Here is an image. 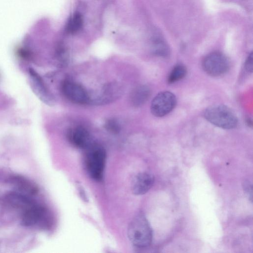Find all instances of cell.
<instances>
[{"label":"cell","mask_w":253,"mask_h":253,"mask_svg":"<svg viewBox=\"0 0 253 253\" xmlns=\"http://www.w3.org/2000/svg\"><path fill=\"white\" fill-rule=\"evenodd\" d=\"M61 90L64 95L74 103L84 104L90 101V97L85 89L74 82H63L61 85Z\"/></svg>","instance_id":"52a82bcc"},{"label":"cell","mask_w":253,"mask_h":253,"mask_svg":"<svg viewBox=\"0 0 253 253\" xmlns=\"http://www.w3.org/2000/svg\"><path fill=\"white\" fill-rule=\"evenodd\" d=\"M227 57L221 52L215 51L207 55L204 59L202 66L209 75L217 77L225 74L229 68Z\"/></svg>","instance_id":"277c9868"},{"label":"cell","mask_w":253,"mask_h":253,"mask_svg":"<svg viewBox=\"0 0 253 253\" xmlns=\"http://www.w3.org/2000/svg\"><path fill=\"white\" fill-rule=\"evenodd\" d=\"M83 22L82 14L78 12L74 13L67 23L66 26V32L71 34L77 33L82 28Z\"/></svg>","instance_id":"5bb4252c"},{"label":"cell","mask_w":253,"mask_h":253,"mask_svg":"<svg viewBox=\"0 0 253 253\" xmlns=\"http://www.w3.org/2000/svg\"><path fill=\"white\" fill-rule=\"evenodd\" d=\"M5 200L12 207L22 210V211L35 203L30 196L18 191L8 193L5 196Z\"/></svg>","instance_id":"8fae6325"},{"label":"cell","mask_w":253,"mask_h":253,"mask_svg":"<svg viewBox=\"0 0 253 253\" xmlns=\"http://www.w3.org/2000/svg\"><path fill=\"white\" fill-rule=\"evenodd\" d=\"M152 51L155 55L166 57L169 54V48L165 41L161 37L154 39L152 42Z\"/></svg>","instance_id":"9a60e30c"},{"label":"cell","mask_w":253,"mask_h":253,"mask_svg":"<svg viewBox=\"0 0 253 253\" xmlns=\"http://www.w3.org/2000/svg\"><path fill=\"white\" fill-rule=\"evenodd\" d=\"M205 119L212 124L224 129H232L238 125V119L233 112L223 105H212L204 113Z\"/></svg>","instance_id":"3957f363"},{"label":"cell","mask_w":253,"mask_h":253,"mask_svg":"<svg viewBox=\"0 0 253 253\" xmlns=\"http://www.w3.org/2000/svg\"><path fill=\"white\" fill-rule=\"evenodd\" d=\"M11 182L18 191L29 196L37 194L38 187L29 179L21 175H15L11 178Z\"/></svg>","instance_id":"7c38bea8"},{"label":"cell","mask_w":253,"mask_h":253,"mask_svg":"<svg viewBox=\"0 0 253 253\" xmlns=\"http://www.w3.org/2000/svg\"><path fill=\"white\" fill-rule=\"evenodd\" d=\"M68 137L74 146L80 149L86 150L93 143L89 132L82 126L71 129L68 132Z\"/></svg>","instance_id":"ba28073f"},{"label":"cell","mask_w":253,"mask_h":253,"mask_svg":"<svg viewBox=\"0 0 253 253\" xmlns=\"http://www.w3.org/2000/svg\"><path fill=\"white\" fill-rule=\"evenodd\" d=\"M105 129L109 132L117 134L121 130V126L119 122L115 119L108 120L104 124Z\"/></svg>","instance_id":"e0dca14e"},{"label":"cell","mask_w":253,"mask_h":253,"mask_svg":"<svg viewBox=\"0 0 253 253\" xmlns=\"http://www.w3.org/2000/svg\"><path fill=\"white\" fill-rule=\"evenodd\" d=\"M253 53H251L248 57L245 64V68L250 72L253 70Z\"/></svg>","instance_id":"ac0fdd59"},{"label":"cell","mask_w":253,"mask_h":253,"mask_svg":"<svg viewBox=\"0 0 253 253\" xmlns=\"http://www.w3.org/2000/svg\"><path fill=\"white\" fill-rule=\"evenodd\" d=\"M84 164L86 171L93 179L100 181L103 176L106 152L100 145L92 143L86 149Z\"/></svg>","instance_id":"7a4b0ae2"},{"label":"cell","mask_w":253,"mask_h":253,"mask_svg":"<svg viewBox=\"0 0 253 253\" xmlns=\"http://www.w3.org/2000/svg\"><path fill=\"white\" fill-rule=\"evenodd\" d=\"M49 222L50 215L47 210L36 203L22 212L21 223L24 226L37 224L47 226Z\"/></svg>","instance_id":"5b68a950"},{"label":"cell","mask_w":253,"mask_h":253,"mask_svg":"<svg viewBox=\"0 0 253 253\" xmlns=\"http://www.w3.org/2000/svg\"><path fill=\"white\" fill-rule=\"evenodd\" d=\"M186 74V68L182 64H178L170 72L168 77V82L169 84L175 83L182 79Z\"/></svg>","instance_id":"2e32d148"},{"label":"cell","mask_w":253,"mask_h":253,"mask_svg":"<svg viewBox=\"0 0 253 253\" xmlns=\"http://www.w3.org/2000/svg\"><path fill=\"white\" fill-rule=\"evenodd\" d=\"M244 190L245 191V193L248 195L249 198H251V201L252 200V184H250L249 181L245 182V184L244 185Z\"/></svg>","instance_id":"d6986e66"},{"label":"cell","mask_w":253,"mask_h":253,"mask_svg":"<svg viewBox=\"0 0 253 253\" xmlns=\"http://www.w3.org/2000/svg\"><path fill=\"white\" fill-rule=\"evenodd\" d=\"M176 98L174 94L168 91L159 92L153 98L151 104V111L156 117H163L175 107Z\"/></svg>","instance_id":"8992f818"},{"label":"cell","mask_w":253,"mask_h":253,"mask_svg":"<svg viewBox=\"0 0 253 253\" xmlns=\"http://www.w3.org/2000/svg\"><path fill=\"white\" fill-rule=\"evenodd\" d=\"M29 74L33 81V88L38 97L48 105L54 104V100L44 85L40 76L33 69H29Z\"/></svg>","instance_id":"30bf717a"},{"label":"cell","mask_w":253,"mask_h":253,"mask_svg":"<svg viewBox=\"0 0 253 253\" xmlns=\"http://www.w3.org/2000/svg\"><path fill=\"white\" fill-rule=\"evenodd\" d=\"M128 239L136 247L144 248L150 245L152 240V231L145 215L137 213L129 224L127 229Z\"/></svg>","instance_id":"6da1fadb"},{"label":"cell","mask_w":253,"mask_h":253,"mask_svg":"<svg viewBox=\"0 0 253 253\" xmlns=\"http://www.w3.org/2000/svg\"><path fill=\"white\" fill-rule=\"evenodd\" d=\"M154 182V177L148 172L138 173L133 179L131 185L132 193L136 195L146 193Z\"/></svg>","instance_id":"9c48e42d"},{"label":"cell","mask_w":253,"mask_h":253,"mask_svg":"<svg viewBox=\"0 0 253 253\" xmlns=\"http://www.w3.org/2000/svg\"><path fill=\"white\" fill-rule=\"evenodd\" d=\"M151 94L148 86L142 85L136 87L131 93L130 101L136 107L143 105L149 99Z\"/></svg>","instance_id":"4fadbf2b"}]
</instances>
